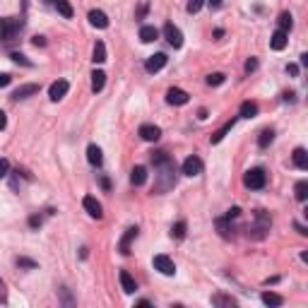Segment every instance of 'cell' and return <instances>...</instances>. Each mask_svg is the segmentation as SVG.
Returning a JSON list of instances; mask_svg holds the SVG:
<instances>
[{
	"instance_id": "7",
	"label": "cell",
	"mask_w": 308,
	"mask_h": 308,
	"mask_svg": "<svg viewBox=\"0 0 308 308\" xmlns=\"http://www.w3.org/2000/svg\"><path fill=\"white\" fill-rule=\"evenodd\" d=\"M166 63H168L166 53H154V56L147 58V63H144V70H147L149 75H154V72H159V70H162Z\"/></svg>"
},
{
	"instance_id": "26",
	"label": "cell",
	"mask_w": 308,
	"mask_h": 308,
	"mask_svg": "<svg viewBox=\"0 0 308 308\" xmlns=\"http://www.w3.org/2000/svg\"><path fill=\"white\" fill-rule=\"evenodd\" d=\"M262 304H265V306H282V304H284V299H282L280 294L265 291V294H262Z\"/></svg>"
},
{
	"instance_id": "15",
	"label": "cell",
	"mask_w": 308,
	"mask_h": 308,
	"mask_svg": "<svg viewBox=\"0 0 308 308\" xmlns=\"http://www.w3.org/2000/svg\"><path fill=\"white\" fill-rule=\"evenodd\" d=\"M289 34L286 31H282V29H277L275 34H272V39H270V46H272V51H284L286 48V44H289V39H286Z\"/></svg>"
},
{
	"instance_id": "4",
	"label": "cell",
	"mask_w": 308,
	"mask_h": 308,
	"mask_svg": "<svg viewBox=\"0 0 308 308\" xmlns=\"http://www.w3.org/2000/svg\"><path fill=\"white\" fill-rule=\"evenodd\" d=\"M154 270H159L164 277H173L176 275V265L168 255H154Z\"/></svg>"
},
{
	"instance_id": "18",
	"label": "cell",
	"mask_w": 308,
	"mask_h": 308,
	"mask_svg": "<svg viewBox=\"0 0 308 308\" xmlns=\"http://www.w3.org/2000/svg\"><path fill=\"white\" fill-rule=\"evenodd\" d=\"M118 277H120V286H123V291H125V294H133V291L138 289V284H135V280L130 277V272H128V270H120V275H118Z\"/></svg>"
},
{
	"instance_id": "17",
	"label": "cell",
	"mask_w": 308,
	"mask_h": 308,
	"mask_svg": "<svg viewBox=\"0 0 308 308\" xmlns=\"http://www.w3.org/2000/svg\"><path fill=\"white\" fill-rule=\"evenodd\" d=\"M291 159H294V166L296 168H301V171H306L308 168V154H306L304 147H296L294 154H291Z\"/></svg>"
},
{
	"instance_id": "40",
	"label": "cell",
	"mask_w": 308,
	"mask_h": 308,
	"mask_svg": "<svg viewBox=\"0 0 308 308\" xmlns=\"http://www.w3.org/2000/svg\"><path fill=\"white\" fill-rule=\"evenodd\" d=\"M29 226H31V229L41 226V217H36V214H34V217H29Z\"/></svg>"
},
{
	"instance_id": "21",
	"label": "cell",
	"mask_w": 308,
	"mask_h": 308,
	"mask_svg": "<svg viewBox=\"0 0 308 308\" xmlns=\"http://www.w3.org/2000/svg\"><path fill=\"white\" fill-rule=\"evenodd\" d=\"M130 183H133V186H144V183H147V168L144 166L133 168V173H130Z\"/></svg>"
},
{
	"instance_id": "8",
	"label": "cell",
	"mask_w": 308,
	"mask_h": 308,
	"mask_svg": "<svg viewBox=\"0 0 308 308\" xmlns=\"http://www.w3.org/2000/svg\"><path fill=\"white\" fill-rule=\"evenodd\" d=\"M164 36H166V41L173 46V48H181V46H183V34H181V29L173 27L171 22L164 24Z\"/></svg>"
},
{
	"instance_id": "38",
	"label": "cell",
	"mask_w": 308,
	"mask_h": 308,
	"mask_svg": "<svg viewBox=\"0 0 308 308\" xmlns=\"http://www.w3.org/2000/svg\"><path fill=\"white\" fill-rule=\"evenodd\" d=\"M255 68H258V60H255V58H248V60H246V72H253Z\"/></svg>"
},
{
	"instance_id": "16",
	"label": "cell",
	"mask_w": 308,
	"mask_h": 308,
	"mask_svg": "<svg viewBox=\"0 0 308 308\" xmlns=\"http://www.w3.org/2000/svg\"><path fill=\"white\" fill-rule=\"evenodd\" d=\"M159 39V29L152 27V24H144L140 27V41L142 44H152V41H157Z\"/></svg>"
},
{
	"instance_id": "23",
	"label": "cell",
	"mask_w": 308,
	"mask_h": 308,
	"mask_svg": "<svg viewBox=\"0 0 308 308\" xmlns=\"http://www.w3.org/2000/svg\"><path fill=\"white\" fill-rule=\"evenodd\" d=\"M53 5H56V10L63 15V17H65V20H70V17H72V5H70V0H56Z\"/></svg>"
},
{
	"instance_id": "43",
	"label": "cell",
	"mask_w": 308,
	"mask_h": 308,
	"mask_svg": "<svg viewBox=\"0 0 308 308\" xmlns=\"http://www.w3.org/2000/svg\"><path fill=\"white\" fill-rule=\"evenodd\" d=\"M144 12H147V2H142V5H140V10H138V20L144 17Z\"/></svg>"
},
{
	"instance_id": "28",
	"label": "cell",
	"mask_w": 308,
	"mask_h": 308,
	"mask_svg": "<svg viewBox=\"0 0 308 308\" xmlns=\"http://www.w3.org/2000/svg\"><path fill=\"white\" fill-rule=\"evenodd\" d=\"M277 24H280V29H282V31H286V34H289V29L294 27V17H291L289 12H282V15H280V20H277Z\"/></svg>"
},
{
	"instance_id": "30",
	"label": "cell",
	"mask_w": 308,
	"mask_h": 308,
	"mask_svg": "<svg viewBox=\"0 0 308 308\" xmlns=\"http://www.w3.org/2000/svg\"><path fill=\"white\" fill-rule=\"evenodd\" d=\"M186 231H188L186 222H176V224L171 226V236L173 238H186Z\"/></svg>"
},
{
	"instance_id": "37",
	"label": "cell",
	"mask_w": 308,
	"mask_h": 308,
	"mask_svg": "<svg viewBox=\"0 0 308 308\" xmlns=\"http://www.w3.org/2000/svg\"><path fill=\"white\" fill-rule=\"evenodd\" d=\"M238 214H241V207H231V210L226 212V219H236Z\"/></svg>"
},
{
	"instance_id": "11",
	"label": "cell",
	"mask_w": 308,
	"mask_h": 308,
	"mask_svg": "<svg viewBox=\"0 0 308 308\" xmlns=\"http://www.w3.org/2000/svg\"><path fill=\"white\" fill-rule=\"evenodd\" d=\"M82 205H84V210H87V214L89 217H94V219H101V202L96 200V197H92V195H87L82 200Z\"/></svg>"
},
{
	"instance_id": "19",
	"label": "cell",
	"mask_w": 308,
	"mask_h": 308,
	"mask_svg": "<svg viewBox=\"0 0 308 308\" xmlns=\"http://www.w3.org/2000/svg\"><path fill=\"white\" fill-rule=\"evenodd\" d=\"M87 159H89V164H94V166H101V162H104V157H101V149H99L96 144H89V147H87Z\"/></svg>"
},
{
	"instance_id": "44",
	"label": "cell",
	"mask_w": 308,
	"mask_h": 308,
	"mask_svg": "<svg viewBox=\"0 0 308 308\" xmlns=\"http://www.w3.org/2000/svg\"><path fill=\"white\" fill-rule=\"evenodd\" d=\"M7 125V116H5V111H0V130Z\"/></svg>"
},
{
	"instance_id": "34",
	"label": "cell",
	"mask_w": 308,
	"mask_h": 308,
	"mask_svg": "<svg viewBox=\"0 0 308 308\" xmlns=\"http://www.w3.org/2000/svg\"><path fill=\"white\" fill-rule=\"evenodd\" d=\"M17 265H20V267H29V270H34V267H36V262H34V260H29V258H17Z\"/></svg>"
},
{
	"instance_id": "45",
	"label": "cell",
	"mask_w": 308,
	"mask_h": 308,
	"mask_svg": "<svg viewBox=\"0 0 308 308\" xmlns=\"http://www.w3.org/2000/svg\"><path fill=\"white\" fill-rule=\"evenodd\" d=\"M101 188H104V190H109V188H111V183H109V178H106V176H101Z\"/></svg>"
},
{
	"instance_id": "49",
	"label": "cell",
	"mask_w": 308,
	"mask_h": 308,
	"mask_svg": "<svg viewBox=\"0 0 308 308\" xmlns=\"http://www.w3.org/2000/svg\"><path fill=\"white\" fill-rule=\"evenodd\" d=\"M0 289H2V282H0Z\"/></svg>"
},
{
	"instance_id": "29",
	"label": "cell",
	"mask_w": 308,
	"mask_h": 308,
	"mask_svg": "<svg viewBox=\"0 0 308 308\" xmlns=\"http://www.w3.org/2000/svg\"><path fill=\"white\" fill-rule=\"evenodd\" d=\"M294 190H296V200H299V202H306V197H308V181H299Z\"/></svg>"
},
{
	"instance_id": "35",
	"label": "cell",
	"mask_w": 308,
	"mask_h": 308,
	"mask_svg": "<svg viewBox=\"0 0 308 308\" xmlns=\"http://www.w3.org/2000/svg\"><path fill=\"white\" fill-rule=\"evenodd\" d=\"M10 58H12V60L17 63V65H20V63H22V65H27V68H29V65H31V63H29V60H27V56H22V53H12V56H10Z\"/></svg>"
},
{
	"instance_id": "33",
	"label": "cell",
	"mask_w": 308,
	"mask_h": 308,
	"mask_svg": "<svg viewBox=\"0 0 308 308\" xmlns=\"http://www.w3.org/2000/svg\"><path fill=\"white\" fill-rule=\"evenodd\" d=\"M205 5V0H188V12L190 15H195V12H200V7Z\"/></svg>"
},
{
	"instance_id": "32",
	"label": "cell",
	"mask_w": 308,
	"mask_h": 308,
	"mask_svg": "<svg viewBox=\"0 0 308 308\" xmlns=\"http://www.w3.org/2000/svg\"><path fill=\"white\" fill-rule=\"evenodd\" d=\"M224 80H226L224 72H212V75L207 77V84H210V87H219V84H224Z\"/></svg>"
},
{
	"instance_id": "48",
	"label": "cell",
	"mask_w": 308,
	"mask_h": 308,
	"mask_svg": "<svg viewBox=\"0 0 308 308\" xmlns=\"http://www.w3.org/2000/svg\"><path fill=\"white\" fill-rule=\"evenodd\" d=\"M197 118H200V120H205V118H207V111H205V109H200V113H197Z\"/></svg>"
},
{
	"instance_id": "14",
	"label": "cell",
	"mask_w": 308,
	"mask_h": 308,
	"mask_svg": "<svg viewBox=\"0 0 308 308\" xmlns=\"http://www.w3.org/2000/svg\"><path fill=\"white\" fill-rule=\"evenodd\" d=\"M89 24L96 29H106L109 27V17H106V12L104 10H89Z\"/></svg>"
},
{
	"instance_id": "2",
	"label": "cell",
	"mask_w": 308,
	"mask_h": 308,
	"mask_svg": "<svg viewBox=\"0 0 308 308\" xmlns=\"http://www.w3.org/2000/svg\"><path fill=\"white\" fill-rule=\"evenodd\" d=\"M24 27L22 17H0V41H12Z\"/></svg>"
},
{
	"instance_id": "10",
	"label": "cell",
	"mask_w": 308,
	"mask_h": 308,
	"mask_svg": "<svg viewBox=\"0 0 308 308\" xmlns=\"http://www.w3.org/2000/svg\"><path fill=\"white\" fill-rule=\"evenodd\" d=\"M140 138L144 142H157L159 138H162V128L159 125H152V123H144V125H140Z\"/></svg>"
},
{
	"instance_id": "36",
	"label": "cell",
	"mask_w": 308,
	"mask_h": 308,
	"mask_svg": "<svg viewBox=\"0 0 308 308\" xmlns=\"http://www.w3.org/2000/svg\"><path fill=\"white\" fill-rule=\"evenodd\" d=\"M7 171H10L7 159H0V178H5V176H7Z\"/></svg>"
},
{
	"instance_id": "31",
	"label": "cell",
	"mask_w": 308,
	"mask_h": 308,
	"mask_svg": "<svg viewBox=\"0 0 308 308\" xmlns=\"http://www.w3.org/2000/svg\"><path fill=\"white\" fill-rule=\"evenodd\" d=\"M212 304H214V306H236V301H234L231 296H222V294H217V296L212 299Z\"/></svg>"
},
{
	"instance_id": "24",
	"label": "cell",
	"mask_w": 308,
	"mask_h": 308,
	"mask_svg": "<svg viewBox=\"0 0 308 308\" xmlns=\"http://www.w3.org/2000/svg\"><path fill=\"white\" fill-rule=\"evenodd\" d=\"M92 60H94V63H104V60H106V44H104V41H96Z\"/></svg>"
},
{
	"instance_id": "39",
	"label": "cell",
	"mask_w": 308,
	"mask_h": 308,
	"mask_svg": "<svg viewBox=\"0 0 308 308\" xmlns=\"http://www.w3.org/2000/svg\"><path fill=\"white\" fill-rule=\"evenodd\" d=\"M10 82H12V77L7 72H0V87H7Z\"/></svg>"
},
{
	"instance_id": "22",
	"label": "cell",
	"mask_w": 308,
	"mask_h": 308,
	"mask_svg": "<svg viewBox=\"0 0 308 308\" xmlns=\"http://www.w3.org/2000/svg\"><path fill=\"white\" fill-rule=\"evenodd\" d=\"M234 123H236L234 118H231L229 123H224V125H222V128H219V130H217V133L212 135V144H219V142L224 140V135H226V133H229V130H231V128H234Z\"/></svg>"
},
{
	"instance_id": "13",
	"label": "cell",
	"mask_w": 308,
	"mask_h": 308,
	"mask_svg": "<svg viewBox=\"0 0 308 308\" xmlns=\"http://www.w3.org/2000/svg\"><path fill=\"white\" fill-rule=\"evenodd\" d=\"M39 89H41V84H22V87H17V89L12 92V99H15V101H20V99H29V96L39 94Z\"/></svg>"
},
{
	"instance_id": "5",
	"label": "cell",
	"mask_w": 308,
	"mask_h": 308,
	"mask_svg": "<svg viewBox=\"0 0 308 308\" xmlns=\"http://www.w3.org/2000/svg\"><path fill=\"white\" fill-rule=\"evenodd\" d=\"M188 101H190L188 92H183V89H178V87H171L166 92V104H171V106H186Z\"/></svg>"
},
{
	"instance_id": "6",
	"label": "cell",
	"mask_w": 308,
	"mask_h": 308,
	"mask_svg": "<svg viewBox=\"0 0 308 308\" xmlns=\"http://www.w3.org/2000/svg\"><path fill=\"white\" fill-rule=\"evenodd\" d=\"M183 173H186V176H190V178H195V176H200V173H202V168H205V164H202V159H200V157H195V154H193V157H188V159H186V162H183Z\"/></svg>"
},
{
	"instance_id": "25",
	"label": "cell",
	"mask_w": 308,
	"mask_h": 308,
	"mask_svg": "<svg viewBox=\"0 0 308 308\" xmlns=\"http://www.w3.org/2000/svg\"><path fill=\"white\" fill-rule=\"evenodd\" d=\"M255 116H258V104L243 101V104H241V118H255Z\"/></svg>"
},
{
	"instance_id": "47",
	"label": "cell",
	"mask_w": 308,
	"mask_h": 308,
	"mask_svg": "<svg viewBox=\"0 0 308 308\" xmlns=\"http://www.w3.org/2000/svg\"><path fill=\"white\" fill-rule=\"evenodd\" d=\"M207 2H210V7H219L222 5V0H207Z\"/></svg>"
},
{
	"instance_id": "46",
	"label": "cell",
	"mask_w": 308,
	"mask_h": 308,
	"mask_svg": "<svg viewBox=\"0 0 308 308\" xmlns=\"http://www.w3.org/2000/svg\"><path fill=\"white\" fill-rule=\"evenodd\" d=\"M296 231H299L301 236H308V231H306V226L304 224H296Z\"/></svg>"
},
{
	"instance_id": "42",
	"label": "cell",
	"mask_w": 308,
	"mask_h": 308,
	"mask_svg": "<svg viewBox=\"0 0 308 308\" xmlns=\"http://www.w3.org/2000/svg\"><path fill=\"white\" fill-rule=\"evenodd\" d=\"M286 72L289 75H299V65H286Z\"/></svg>"
},
{
	"instance_id": "41",
	"label": "cell",
	"mask_w": 308,
	"mask_h": 308,
	"mask_svg": "<svg viewBox=\"0 0 308 308\" xmlns=\"http://www.w3.org/2000/svg\"><path fill=\"white\" fill-rule=\"evenodd\" d=\"M31 44H34V46H46V39H44V36H34Z\"/></svg>"
},
{
	"instance_id": "20",
	"label": "cell",
	"mask_w": 308,
	"mask_h": 308,
	"mask_svg": "<svg viewBox=\"0 0 308 308\" xmlns=\"http://www.w3.org/2000/svg\"><path fill=\"white\" fill-rule=\"evenodd\" d=\"M104 84H106V72L94 70V72H92V92H94V94H96V92H101V89H104Z\"/></svg>"
},
{
	"instance_id": "1",
	"label": "cell",
	"mask_w": 308,
	"mask_h": 308,
	"mask_svg": "<svg viewBox=\"0 0 308 308\" xmlns=\"http://www.w3.org/2000/svg\"><path fill=\"white\" fill-rule=\"evenodd\" d=\"M152 164H154V171H157V183H154V190L157 193H166L176 186V164L173 159L168 157L166 152H154L152 154Z\"/></svg>"
},
{
	"instance_id": "12",
	"label": "cell",
	"mask_w": 308,
	"mask_h": 308,
	"mask_svg": "<svg viewBox=\"0 0 308 308\" xmlns=\"http://www.w3.org/2000/svg\"><path fill=\"white\" fill-rule=\"evenodd\" d=\"M68 89H70V82H68V80H58V82H53L51 84V89H48L51 101H60V99L68 94Z\"/></svg>"
},
{
	"instance_id": "27",
	"label": "cell",
	"mask_w": 308,
	"mask_h": 308,
	"mask_svg": "<svg viewBox=\"0 0 308 308\" xmlns=\"http://www.w3.org/2000/svg\"><path fill=\"white\" fill-rule=\"evenodd\" d=\"M272 140H275V130H270V128H267V130H262V133H260V138H258V147H262V149H265V147H270V144H272Z\"/></svg>"
},
{
	"instance_id": "3",
	"label": "cell",
	"mask_w": 308,
	"mask_h": 308,
	"mask_svg": "<svg viewBox=\"0 0 308 308\" xmlns=\"http://www.w3.org/2000/svg\"><path fill=\"white\" fill-rule=\"evenodd\" d=\"M243 183H246V188H251V190H262V188L267 186V173H265V168H248L246 176H243Z\"/></svg>"
},
{
	"instance_id": "9",
	"label": "cell",
	"mask_w": 308,
	"mask_h": 308,
	"mask_svg": "<svg viewBox=\"0 0 308 308\" xmlns=\"http://www.w3.org/2000/svg\"><path fill=\"white\" fill-rule=\"evenodd\" d=\"M138 234H140L138 226H130V229L123 234V238H120V243H118V251L123 253V255H130V243L138 238Z\"/></svg>"
}]
</instances>
